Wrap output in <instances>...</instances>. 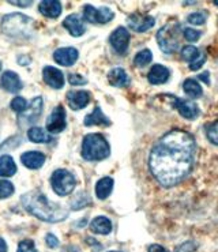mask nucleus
<instances>
[{"mask_svg":"<svg viewBox=\"0 0 218 252\" xmlns=\"http://www.w3.org/2000/svg\"><path fill=\"white\" fill-rule=\"evenodd\" d=\"M67 127V113L63 105L55 106V109L51 112L49 118L47 119V129L51 134H59L64 131Z\"/></svg>","mask_w":218,"mask_h":252,"instance_id":"nucleus-8","label":"nucleus"},{"mask_svg":"<svg viewBox=\"0 0 218 252\" xmlns=\"http://www.w3.org/2000/svg\"><path fill=\"white\" fill-rule=\"evenodd\" d=\"M15 191V188L12 186L11 182L8 180H0V199H6L10 198Z\"/></svg>","mask_w":218,"mask_h":252,"instance_id":"nucleus-32","label":"nucleus"},{"mask_svg":"<svg viewBox=\"0 0 218 252\" xmlns=\"http://www.w3.org/2000/svg\"><path fill=\"white\" fill-rule=\"evenodd\" d=\"M92 203V200L89 198V195L86 192H81L78 193L77 196L74 199L71 200V210H81L83 207H86Z\"/></svg>","mask_w":218,"mask_h":252,"instance_id":"nucleus-30","label":"nucleus"},{"mask_svg":"<svg viewBox=\"0 0 218 252\" xmlns=\"http://www.w3.org/2000/svg\"><path fill=\"white\" fill-rule=\"evenodd\" d=\"M149 252H168L162 246H159V244H152V246H149L148 248Z\"/></svg>","mask_w":218,"mask_h":252,"instance_id":"nucleus-41","label":"nucleus"},{"mask_svg":"<svg viewBox=\"0 0 218 252\" xmlns=\"http://www.w3.org/2000/svg\"><path fill=\"white\" fill-rule=\"evenodd\" d=\"M28 138L30 142L34 143H49L52 141V136L41 127H30L28 131Z\"/></svg>","mask_w":218,"mask_h":252,"instance_id":"nucleus-26","label":"nucleus"},{"mask_svg":"<svg viewBox=\"0 0 218 252\" xmlns=\"http://www.w3.org/2000/svg\"><path fill=\"white\" fill-rule=\"evenodd\" d=\"M45 243H47V246L49 248H56V247L59 246V240H58V237L52 233H48L45 236Z\"/></svg>","mask_w":218,"mask_h":252,"instance_id":"nucleus-39","label":"nucleus"},{"mask_svg":"<svg viewBox=\"0 0 218 252\" xmlns=\"http://www.w3.org/2000/svg\"><path fill=\"white\" fill-rule=\"evenodd\" d=\"M42 106H44V100L41 95H37L35 98L30 101V105L28 106V109L21 115V120L24 119V122L30 123V122H35L38 116L41 115Z\"/></svg>","mask_w":218,"mask_h":252,"instance_id":"nucleus-17","label":"nucleus"},{"mask_svg":"<svg viewBox=\"0 0 218 252\" xmlns=\"http://www.w3.org/2000/svg\"><path fill=\"white\" fill-rule=\"evenodd\" d=\"M83 124L88 126V127H90V126H105V127H109L112 124V122L106 118L105 115H104V112L101 111L100 106L97 105L93 109V112L89 113L88 116L85 118Z\"/></svg>","mask_w":218,"mask_h":252,"instance_id":"nucleus-21","label":"nucleus"},{"mask_svg":"<svg viewBox=\"0 0 218 252\" xmlns=\"http://www.w3.org/2000/svg\"><path fill=\"white\" fill-rule=\"evenodd\" d=\"M214 4H216V6H218V0H216V1H214Z\"/></svg>","mask_w":218,"mask_h":252,"instance_id":"nucleus-46","label":"nucleus"},{"mask_svg":"<svg viewBox=\"0 0 218 252\" xmlns=\"http://www.w3.org/2000/svg\"><path fill=\"white\" fill-rule=\"evenodd\" d=\"M90 101V93L86 90H71L67 93V102L72 111H79L88 105Z\"/></svg>","mask_w":218,"mask_h":252,"instance_id":"nucleus-14","label":"nucleus"},{"mask_svg":"<svg viewBox=\"0 0 218 252\" xmlns=\"http://www.w3.org/2000/svg\"><path fill=\"white\" fill-rule=\"evenodd\" d=\"M42 79H44V82L47 83L48 86H51L52 89H62L64 86V75H63V72L59 68L52 67V65L44 67V70H42Z\"/></svg>","mask_w":218,"mask_h":252,"instance_id":"nucleus-13","label":"nucleus"},{"mask_svg":"<svg viewBox=\"0 0 218 252\" xmlns=\"http://www.w3.org/2000/svg\"><path fill=\"white\" fill-rule=\"evenodd\" d=\"M196 248H198V244L192 240H188L183 243V244H180L179 247H176V250L175 252H195L196 251Z\"/></svg>","mask_w":218,"mask_h":252,"instance_id":"nucleus-37","label":"nucleus"},{"mask_svg":"<svg viewBox=\"0 0 218 252\" xmlns=\"http://www.w3.org/2000/svg\"><path fill=\"white\" fill-rule=\"evenodd\" d=\"M196 141L188 131L173 128L156 142L149 154V169L159 186L175 187L194 166Z\"/></svg>","mask_w":218,"mask_h":252,"instance_id":"nucleus-1","label":"nucleus"},{"mask_svg":"<svg viewBox=\"0 0 218 252\" xmlns=\"http://www.w3.org/2000/svg\"><path fill=\"white\" fill-rule=\"evenodd\" d=\"M17 252H38L33 240H24L19 243Z\"/></svg>","mask_w":218,"mask_h":252,"instance_id":"nucleus-36","label":"nucleus"},{"mask_svg":"<svg viewBox=\"0 0 218 252\" xmlns=\"http://www.w3.org/2000/svg\"><path fill=\"white\" fill-rule=\"evenodd\" d=\"M109 252H120V251H109Z\"/></svg>","mask_w":218,"mask_h":252,"instance_id":"nucleus-48","label":"nucleus"},{"mask_svg":"<svg viewBox=\"0 0 218 252\" xmlns=\"http://www.w3.org/2000/svg\"><path fill=\"white\" fill-rule=\"evenodd\" d=\"M38 10L44 17L55 19V18L60 17L63 8H62V3L58 0H44V1H40Z\"/></svg>","mask_w":218,"mask_h":252,"instance_id":"nucleus-19","label":"nucleus"},{"mask_svg":"<svg viewBox=\"0 0 218 252\" xmlns=\"http://www.w3.org/2000/svg\"><path fill=\"white\" fill-rule=\"evenodd\" d=\"M180 37H182V28L179 22H169L164 25L156 34L158 47L164 53L176 52L180 44Z\"/></svg>","mask_w":218,"mask_h":252,"instance_id":"nucleus-5","label":"nucleus"},{"mask_svg":"<svg viewBox=\"0 0 218 252\" xmlns=\"http://www.w3.org/2000/svg\"><path fill=\"white\" fill-rule=\"evenodd\" d=\"M22 206L28 213L45 222H62L68 217V210L60 203H53L40 191H31L21 196Z\"/></svg>","mask_w":218,"mask_h":252,"instance_id":"nucleus-2","label":"nucleus"},{"mask_svg":"<svg viewBox=\"0 0 218 252\" xmlns=\"http://www.w3.org/2000/svg\"><path fill=\"white\" fill-rule=\"evenodd\" d=\"M0 70H1V62H0Z\"/></svg>","mask_w":218,"mask_h":252,"instance_id":"nucleus-47","label":"nucleus"},{"mask_svg":"<svg viewBox=\"0 0 218 252\" xmlns=\"http://www.w3.org/2000/svg\"><path fill=\"white\" fill-rule=\"evenodd\" d=\"M10 4L18 7H30L33 4V1H10Z\"/></svg>","mask_w":218,"mask_h":252,"instance_id":"nucleus-42","label":"nucleus"},{"mask_svg":"<svg viewBox=\"0 0 218 252\" xmlns=\"http://www.w3.org/2000/svg\"><path fill=\"white\" fill-rule=\"evenodd\" d=\"M113 17H115V14L109 7L95 8V7L88 4L83 8V18L90 24H108L109 21H112Z\"/></svg>","mask_w":218,"mask_h":252,"instance_id":"nucleus-7","label":"nucleus"},{"mask_svg":"<svg viewBox=\"0 0 218 252\" xmlns=\"http://www.w3.org/2000/svg\"><path fill=\"white\" fill-rule=\"evenodd\" d=\"M187 21L191 25H198L199 26V25H203L206 22V15L203 12H192V14L188 15Z\"/></svg>","mask_w":218,"mask_h":252,"instance_id":"nucleus-34","label":"nucleus"},{"mask_svg":"<svg viewBox=\"0 0 218 252\" xmlns=\"http://www.w3.org/2000/svg\"><path fill=\"white\" fill-rule=\"evenodd\" d=\"M0 85H1V88L4 89L6 92L14 94L19 93L22 90V88H24L21 78L14 71H6L1 75V78H0Z\"/></svg>","mask_w":218,"mask_h":252,"instance_id":"nucleus-15","label":"nucleus"},{"mask_svg":"<svg viewBox=\"0 0 218 252\" xmlns=\"http://www.w3.org/2000/svg\"><path fill=\"white\" fill-rule=\"evenodd\" d=\"M51 184H52L53 191L59 196H67L75 189L77 180H75V176L67 169H58L55 170L51 176Z\"/></svg>","mask_w":218,"mask_h":252,"instance_id":"nucleus-6","label":"nucleus"},{"mask_svg":"<svg viewBox=\"0 0 218 252\" xmlns=\"http://www.w3.org/2000/svg\"><path fill=\"white\" fill-rule=\"evenodd\" d=\"M169 70L165 65L154 64L148 74V81L152 85H162L169 79Z\"/></svg>","mask_w":218,"mask_h":252,"instance_id":"nucleus-20","label":"nucleus"},{"mask_svg":"<svg viewBox=\"0 0 218 252\" xmlns=\"http://www.w3.org/2000/svg\"><path fill=\"white\" fill-rule=\"evenodd\" d=\"M21 161L29 169H40L45 164V154L41 152H26L21 156Z\"/></svg>","mask_w":218,"mask_h":252,"instance_id":"nucleus-18","label":"nucleus"},{"mask_svg":"<svg viewBox=\"0 0 218 252\" xmlns=\"http://www.w3.org/2000/svg\"><path fill=\"white\" fill-rule=\"evenodd\" d=\"M63 26L68 30V33L72 37H81L86 32L85 22H83V19L78 14H71V15H68L63 21Z\"/></svg>","mask_w":218,"mask_h":252,"instance_id":"nucleus-16","label":"nucleus"},{"mask_svg":"<svg viewBox=\"0 0 218 252\" xmlns=\"http://www.w3.org/2000/svg\"><path fill=\"white\" fill-rule=\"evenodd\" d=\"M82 158L86 161H102L111 156V146L101 134H88L82 142Z\"/></svg>","mask_w":218,"mask_h":252,"instance_id":"nucleus-3","label":"nucleus"},{"mask_svg":"<svg viewBox=\"0 0 218 252\" xmlns=\"http://www.w3.org/2000/svg\"><path fill=\"white\" fill-rule=\"evenodd\" d=\"M202 35V33L199 30L191 29V28H187V29L183 30V37L189 42H195L196 40H199V37Z\"/></svg>","mask_w":218,"mask_h":252,"instance_id":"nucleus-35","label":"nucleus"},{"mask_svg":"<svg viewBox=\"0 0 218 252\" xmlns=\"http://www.w3.org/2000/svg\"><path fill=\"white\" fill-rule=\"evenodd\" d=\"M90 230L95 235H109L112 232V222L109 218L100 216L90 222Z\"/></svg>","mask_w":218,"mask_h":252,"instance_id":"nucleus-22","label":"nucleus"},{"mask_svg":"<svg viewBox=\"0 0 218 252\" xmlns=\"http://www.w3.org/2000/svg\"><path fill=\"white\" fill-rule=\"evenodd\" d=\"M79 58V52H78L77 48L72 47H65V48H59L56 49L53 53V59L55 62L60 65H64V67H70Z\"/></svg>","mask_w":218,"mask_h":252,"instance_id":"nucleus-12","label":"nucleus"},{"mask_svg":"<svg viewBox=\"0 0 218 252\" xmlns=\"http://www.w3.org/2000/svg\"><path fill=\"white\" fill-rule=\"evenodd\" d=\"M10 105H11L12 111L17 112V113H21V115L28 109V102H26V100L22 98V97H19V95H17V97L11 101Z\"/></svg>","mask_w":218,"mask_h":252,"instance_id":"nucleus-33","label":"nucleus"},{"mask_svg":"<svg viewBox=\"0 0 218 252\" xmlns=\"http://www.w3.org/2000/svg\"><path fill=\"white\" fill-rule=\"evenodd\" d=\"M17 173V165L14 162L11 156H1L0 157V176L11 177Z\"/></svg>","mask_w":218,"mask_h":252,"instance_id":"nucleus-25","label":"nucleus"},{"mask_svg":"<svg viewBox=\"0 0 218 252\" xmlns=\"http://www.w3.org/2000/svg\"><path fill=\"white\" fill-rule=\"evenodd\" d=\"M206 138L213 145L218 146V120L213 122L206 127Z\"/></svg>","mask_w":218,"mask_h":252,"instance_id":"nucleus-31","label":"nucleus"},{"mask_svg":"<svg viewBox=\"0 0 218 252\" xmlns=\"http://www.w3.org/2000/svg\"><path fill=\"white\" fill-rule=\"evenodd\" d=\"M153 60V53L150 52V49H142L139 52L136 53L135 58H134V64L136 67H145L149 63H152Z\"/></svg>","mask_w":218,"mask_h":252,"instance_id":"nucleus-29","label":"nucleus"},{"mask_svg":"<svg viewBox=\"0 0 218 252\" xmlns=\"http://www.w3.org/2000/svg\"><path fill=\"white\" fill-rule=\"evenodd\" d=\"M201 51L198 49L194 45H186V47L182 48V51H180V56H182V59L184 62H187V63H194L195 60H198L201 58Z\"/></svg>","mask_w":218,"mask_h":252,"instance_id":"nucleus-28","label":"nucleus"},{"mask_svg":"<svg viewBox=\"0 0 218 252\" xmlns=\"http://www.w3.org/2000/svg\"><path fill=\"white\" fill-rule=\"evenodd\" d=\"M205 62H206V56H205V55L202 53L201 58H199V59L195 60L194 63H191V64H189V70H192V71L199 70V68H201L202 65L205 64Z\"/></svg>","mask_w":218,"mask_h":252,"instance_id":"nucleus-40","label":"nucleus"},{"mask_svg":"<svg viewBox=\"0 0 218 252\" xmlns=\"http://www.w3.org/2000/svg\"><path fill=\"white\" fill-rule=\"evenodd\" d=\"M173 100V106L176 108L177 112L183 116L184 119H188V120H194L198 115H199V108L198 105L189 100H184V98H177L172 94H168Z\"/></svg>","mask_w":218,"mask_h":252,"instance_id":"nucleus-11","label":"nucleus"},{"mask_svg":"<svg viewBox=\"0 0 218 252\" xmlns=\"http://www.w3.org/2000/svg\"><path fill=\"white\" fill-rule=\"evenodd\" d=\"M68 82H70V85H72V86H81V85H86L88 79L83 78L82 75H79V74L71 72V74H68Z\"/></svg>","mask_w":218,"mask_h":252,"instance_id":"nucleus-38","label":"nucleus"},{"mask_svg":"<svg viewBox=\"0 0 218 252\" xmlns=\"http://www.w3.org/2000/svg\"><path fill=\"white\" fill-rule=\"evenodd\" d=\"M113 179L112 177H102L100 179L97 184H95V196L100 200L106 199L111 193H112L113 189Z\"/></svg>","mask_w":218,"mask_h":252,"instance_id":"nucleus-24","label":"nucleus"},{"mask_svg":"<svg viewBox=\"0 0 218 252\" xmlns=\"http://www.w3.org/2000/svg\"><path fill=\"white\" fill-rule=\"evenodd\" d=\"M0 252H7V244H6V241L3 240L1 237H0Z\"/></svg>","mask_w":218,"mask_h":252,"instance_id":"nucleus-44","label":"nucleus"},{"mask_svg":"<svg viewBox=\"0 0 218 252\" xmlns=\"http://www.w3.org/2000/svg\"><path fill=\"white\" fill-rule=\"evenodd\" d=\"M18 62H19V64L22 65V62H25V65H28L29 64V62H30V59L29 58H21V56H19V58H18Z\"/></svg>","mask_w":218,"mask_h":252,"instance_id":"nucleus-45","label":"nucleus"},{"mask_svg":"<svg viewBox=\"0 0 218 252\" xmlns=\"http://www.w3.org/2000/svg\"><path fill=\"white\" fill-rule=\"evenodd\" d=\"M183 90L184 93L187 94L188 97H191V98H198V97H201L202 94H203V90H202V86L199 85V82L192 79V78L184 81Z\"/></svg>","mask_w":218,"mask_h":252,"instance_id":"nucleus-27","label":"nucleus"},{"mask_svg":"<svg viewBox=\"0 0 218 252\" xmlns=\"http://www.w3.org/2000/svg\"><path fill=\"white\" fill-rule=\"evenodd\" d=\"M108 81L109 83L115 86V88H124L130 83V78L127 75V72L120 68V67H116L113 70L109 71L108 74Z\"/></svg>","mask_w":218,"mask_h":252,"instance_id":"nucleus-23","label":"nucleus"},{"mask_svg":"<svg viewBox=\"0 0 218 252\" xmlns=\"http://www.w3.org/2000/svg\"><path fill=\"white\" fill-rule=\"evenodd\" d=\"M127 25L130 29L135 30L138 33H143V32H148L149 29L153 28L156 25V19L150 15H143V14L135 12L127 18Z\"/></svg>","mask_w":218,"mask_h":252,"instance_id":"nucleus-10","label":"nucleus"},{"mask_svg":"<svg viewBox=\"0 0 218 252\" xmlns=\"http://www.w3.org/2000/svg\"><path fill=\"white\" fill-rule=\"evenodd\" d=\"M109 42L115 49V52H118L119 55H124L130 45V32L123 26H119L113 30V33L109 37Z\"/></svg>","mask_w":218,"mask_h":252,"instance_id":"nucleus-9","label":"nucleus"},{"mask_svg":"<svg viewBox=\"0 0 218 252\" xmlns=\"http://www.w3.org/2000/svg\"><path fill=\"white\" fill-rule=\"evenodd\" d=\"M209 76H210V74H209V72H203V74H201V75H199V79H201V81H203V82L206 83V85H210V78H209Z\"/></svg>","mask_w":218,"mask_h":252,"instance_id":"nucleus-43","label":"nucleus"},{"mask_svg":"<svg viewBox=\"0 0 218 252\" xmlns=\"http://www.w3.org/2000/svg\"><path fill=\"white\" fill-rule=\"evenodd\" d=\"M33 21L31 18L19 12L8 14L1 21V30L3 33L14 38H25L30 34Z\"/></svg>","mask_w":218,"mask_h":252,"instance_id":"nucleus-4","label":"nucleus"}]
</instances>
